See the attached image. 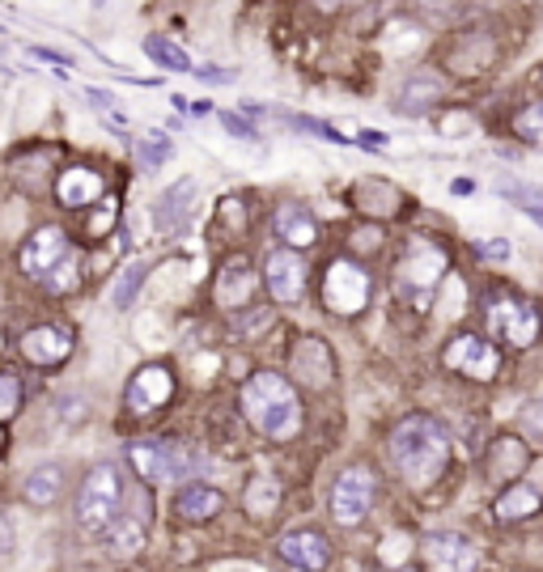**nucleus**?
I'll list each match as a JSON object with an SVG mask.
<instances>
[{
  "label": "nucleus",
  "instance_id": "obj_39",
  "mask_svg": "<svg viewBox=\"0 0 543 572\" xmlns=\"http://www.w3.org/2000/svg\"><path fill=\"white\" fill-rule=\"evenodd\" d=\"M479 254L484 259H510V242H501V238L497 242H479Z\"/></svg>",
  "mask_w": 543,
  "mask_h": 572
},
{
  "label": "nucleus",
  "instance_id": "obj_14",
  "mask_svg": "<svg viewBox=\"0 0 543 572\" xmlns=\"http://www.w3.org/2000/svg\"><path fill=\"white\" fill-rule=\"evenodd\" d=\"M195 217V179H179L170 183V191H161L154 204V225L166 238H179Z\"/></svg>",
  "mask_w": 543,
  "mask_h": 572
},
{
  "label": "nucleus",
  "instance_id": "obj_23",
  "mask_svg": "<svg viewBox=\"0 0 543 572\" xmlns=\"http://www.w3.org/2000/svg\"><path fill=\"white\" fill-rule=\"evenodd\" d=\"M438 98H442V81L416 72V77H408V81L399 85V94H395V111H404V115H425Z\"/></svg>",
  "mask_w": 543,
  "mask_h": 572
},
{
  "label": "nucleus",
  "instance_id": "obj_45",
  "mask_svg": "<svg viewBox=\"0 0 543 572\" xmlns=\"http://www.w3.org/2000/svg\"><path fill=\"white\" fill-rule=\"evenodd\" d=\"M90 4H94V9H102V4H106V0H90Z\"/></svg>",
  "mask_w": 543,
  "mask_h": 572
},
{
  "label": "nucleus",
  "instance_id": "obj_27",
  "mask_svg": "<svg viewBox=\"0 0 543 572\" xmlns=\"http://www.w3.org/2000/svg\"><path fill=\"white\" fill-rule=\"evenodd\" d=\"M145 281H149V263L145 259H136V263H128L120 276H115V285H111V310H132L136 306V297H140V288H145Z\"/></svg>",
  "mask_w": 543,
  "mask_h": 572
},
{
  "label": "nucleus",
  "instance_id": "obj_44",
  "mask_svg": "<svg viewBox=\"0 0 543 572\" xmlns=\"http://www.w3.org/2000/svg\"><path fill=\"white\" fill-rule=\"evenodd\" d=\"M450 191H454V195H472V183H467V179H454Z\"/></svg>",
  "mask_w": 543,
  "mask_h": 572
},
{
  "label": "nucleus",
  "instance_id": "obj_19",
  "mask_svg": "<svg viewBox=\"0 0 543 572\" xmlns=\"http://www.w3.org/2000/svg\"><path fill=\"white\" fill-rule=\"evenodd\" d=\"M272 229H276V238L293 247V251H310L315 242H319V221L310 217V208L306 204H281L276 213H272Z\"/></svg>",
  "mask_w": 543,
  "mask_h": 572
},
{
  "label": "nucleus",
  "instance_id": "obj_25",
  "mask_svg": "<svg viewBox=\"0 0 543 572\" xmlns=\"http://www.w3.org/2000/svg\"><path fill=\"white\" fill-rule=\"evenodd\" d=\"M493 513H497L501 522H522V517H535V513H540V488L513 483V488H506V492L497 496Z\"/></svg>",
  "mask_w": 543,
  "mask_h": 572
},
{
  "label": "nucleus",
  "instance_id": "obj_12",
  "mask_svg": "<svg viewBox=\"0 0 543 572\" xmlns=\"http://www.w3.org/2000/svg\"><path fill=\"white\" fill-rule=\"evenodd\" d=\"M72 348H77L72 331L56 327V322H38V327H31V331L22 335V356L31 361L34 369H56V365H65L68 356H72Z\"/></svg>",
  "mask_w": 543,
  "mask_h": 572
},
{
  "label": "nucleus",
  "instance_id": "obj_33",
  "mask_svg": "<svg viewBox=\"0 0 543 572\" xmlns=\"http://www.w3.org/2000/svg\"><path fill=\"white\" fill-rule=\"evenodd\" d=\"M18 412H22V378L0 369V424H9Z\"/></svg>",
  "mask_w": 543,
  "mask_h": 572
},
{
  "label": "nucleus",
  "instance_id": "obj_26",
  "mask_svg": "<svg viewBox=\"0 0 543 572\" xmlns=\"http://www.w3.org/2000/svg\"><path fill=\"white\" fill-rule=\"evenodd\" d=\"M145 535H149V522L140 517H132V513H120L111 526H106V542H111V551L115 556H136L140 547H145Z\"/></svg>",
  "mask_w": 543,
  "mask_h": 572
},
{
  "label": "nucleus",
  "instance_id": "obj_15",
  "mask_svg": "<svg viewBox=\"0 0 543 572\" xmlns=\"http://www.w3.org/2000/svg\"><path fill=\"white\" fill-rule=\"evenodd\" d=\"M425 564L433 572H476L479 569V551L463 535H429L425 539Z\"/></svg>",
  "mask_w": 543,
  "mask_h": 572
},
{
  "label": "nucleus",
  "instance_id": "obj_9",
  "mask_svg": "<svg viewBox=\"0 0 543 572\" xmlns=\"http://www.w3.org/2000/svg\"><path fill=\"white\" fill-rule=\"evenodd\" d=\"M442 365L450 374H463L472 381H493L501 374V352H497V344H488L479 335H454L446 352H442Z\"/></svg>",
  "mask_w": 543,
  "mask_h": 572
},
{
  "label": "nucleus",
  "instance_id": "obj_13",
  "mask_svg": "<svg viewBox=\"0 0 543 572\" xmlns=\"http://www.w3.org/2000/svg\"><path fill=\"white\" fill-rule=\"evenodd\" d=\"M170 399H174V369H170V365H145V369H136V378L128 381L132 415L161 412Z\"/></svg>",
  "mask_w": 543,
  "mask_h": 572
},
{
  "label": "nucleus",
  "instance_id": "obj_28",
  "mask_svg": "<svg viewBox=\"0 0 543 572\" xmlns=\"http://www.w3.org/2000/svg\"><path fill=\"white\" fill-rule=\"evenodd\" d=\"M174 158V140L166 136V131H145V136H136V161H140V170L145 174H154V170H161L166 161Z\"/></svg>",
  "mask_w": 543,
  "mask_h": 572
},
{
  "label": "nucleus",
  "instance_id": "obj_37",
  "mask_svg": "<svg viewBox=\"0 0 543 572\" xmlns=\"http://www.w3.org/2000/svg\"><path fill=\"white\" fill-rule=\"evenodd\" d=\"M200 81H213V85H229V81H238V72H229V68H192Z\"/></svg>",
  "mask_w": 543,
  "mask_h": 572
},
{
  "label": "nucleus",
  "instance_id": "obj_10",
  "mask_svg": "<svg viewBox=\"0 0 543 572\" xmlns=\"http://www.w3.org/2000/svg\"><path fill=\"white\" fill-rule=\"evenodd\" d=\"M263 285L272 293V301H281V306L302 301V293H306V259L293 247L268 251V259H263Z\"/></svg>",
  "mask_w": 543,
  "mask_h": 572
},
{
  "label": "nucleus",
  "instance_id": "obj_40",
  "mask_svg": "<svg viewBox=\"0 0 543 572\" xmlns=\"http://www.w3.org/2000/svg\"><path fill=\"white\" fill-rule=\"evenodd\" d=\"M352 242H357V247H374V251H378L383 233H378V229H357V233H352Z\"/></svg>",
  "mask_w": 543,
  "mask_h": 572
},
{
  "label": "nucleus",
  "instance_id": "obj_11",
  "mask_svg": "<svg viewBox=\"0 0 543 572\" xmlns=\"http://www.w3.org/2000/svg\"><path fill=\"white\" fill-rule=\"evenodd\" d=\"M65 254H72V242H68V233L60 225H43V229H34L31 238L22 242V251H18V263H22V272L31 276V281H43Z\"/></svg>",
  "mask_w": 543,
  "mask_h": 572
},
{
  "label": "nucleus",
  "instance_id": "obj_3",
  "mask_svg": "<svg viewBox=\"0 0 543 572\" xmlns=\"http://www.w3.org/2000/svg\"><path fill=\"white\" fill-rule=\"evenodd\" d=\"M446 276V251L429 238H412L408 251L395 267V285H399V297H408L416 310H429L433 301V288L442 285Z\"/></svg>",
  "mask_w": 543,
  "mask_h": 572
},
{
  "label": "nucleus",
  "instance_id": "obj_36",
  "mask_svg": "<svg viewBox=\"0 0 543 572\" xmlns=\"http://www.w3.org/2000/svg\"><path fill=\"white\" fill-rule=\"evenodd\" d=\"M222 127L229 131V136H238V140H251V145L259 140V127L247 124V119H242V115H234V111H222Z\"/></svg>",
  "mask_w": 543,
  "mask_h": 572
},
{
  "label": "nucleus",
  "instance_id": "obj_18",
  "mask_svg": "<svg viewBox=\"0 0 543 572\" xmlns=\"http://www.w3.org/2000/svg\"><path fill=\"white\" fill-rule=\"evenodd\" d=\"M251 293H256V272H251V263L238 254V259H225V267L217 272V288H213V301L222 306V310H242L247 301H251Z\"/></svg>",
  "mask_w": 543,
  "mask_h": 572
},
{
  "label": "nucleus",
  "instance_id": "obj_24",
  "mask_svg": "<svg viewBox=\"0 0 543 572\" xmlns=\"http://www.w3.org/2000/svg\"><path fill=\"white\" fill-rule=\"evenodd\" d=\"M522 471H527V442L497 437L493 449H488V476L497 479V483H506V479L522 476Z\"/></svg>",
  "mask_w": 543,
  "mask_h": 572
},
{
  "label": "nucleus",
  "instance_id": "obj_35",
  "mask_svg": "<svg viewBox=\"0 0 543 572\" xmlns=\"http://www.w3.org/2000/svg\"><path fill=\"white\" fill-rule=\"evenodd\" d=\"M293 124L302 127V131H315L319 140H331V145H352L349 136H340L331 124H319V119H306V115H293Z\"/></svg>",
  "mask_w": 543,
  "mask_h": 572
},
{
  "label": "nucleus",
  "instance_id": "obj_38",
  "mask_svg": "<svg viewBox=\"0 0 543 572\" xmlns=\"http://www.w3.org/2000/svg\"><path fill=\"white\" fill-rule=\"evenodd\" d=\"M522 424H527V433H531V437H543V399L540 403H531V408L522 412Z\"/></svg>",
  "mask_w": 543,
  "mask_h": 572
},
{
  "label": "nucleus",
  "instance_id": "obj_5",
  "mask_svg": "<svg viewBox=\"0 0 543 572\" xmlns=\"http://www.w3.org/2000/svg\"><path fill=\"white\" fill-rule=\"evenodd\" d=\"M370 293H374V281H370V272L357 259H331L327 263V272H323V301H327L331 314H361L370 306Z\"/></svg>",
  "mask_w": 543,
  "mask_h": 572
},
{
  "label": "nucleus",
  "instance_id": "obj_1",
  "mask_svg": "<svg viewBox=\"0 0 543 572\" xmlns=\"http://www.w3.org/2000/svg\"><path fill=\"white\" fill-rule=\"evenodd\" d=\"M386 454L395 462V471L412 488H429L450 462V433L433 420V415H404L391 428Z\"/></svg>",
  "mask_w": 543,
  "mask_h": 572
},
{
  "label": "nucleus",
  "instance_id": "obj_7",
  "mask_svg": "<svg viewBox=\"0 0 543 572\" xmlns=\"http://www.w3.org/2000/svg\"><path fill=\"white\" fill-rule=\"evenodd\" d=\"M484 318H488L493 340H501V344H510V348H531V344L540 340L543 318L540 310H535L531 301H522V297H493Z\"/></svg>",
  "mask_w": 543,
  "mask_h": 572
},
{
  "label": "nucleus",
  "instance_id": "obj_43",
  "mask_svg": "<svg viewBox=\"0 0 543 572\" xmlns=\"http://www.w3.org/2000/svg\"><path fill=\"white\" fill-rule=\"evenodd\" d=\"M86 94L94 98L98 106H115V98H111V94H102V90H86Z\"/></svg>",
  "mask_w": 543,
  "mask_h": 572
},
{
  "label": "nucleus",
  "instance_id": "obj_29",
  "mask_svg": "<svg viewBox=\"0 0 543 572\" xmlns=\"http://www.w3.org/2000/svg\"><path fill=\"white\" fill-rule=\"evenodd\" d=\"M281 496H285V492H281V483H276V479L256 476L251 483H247V492H242V505L251 508L256 517H268V513H276V508H281Z\"/></svg>",
  "mask_w": 543,
  "mask_h": 572
},
{
  "label": "nucleus",
  "instance_id": "obj_17",
  "mask_svg": "<svg viewBox=\"0 0 543 572\" xmlns=\"http://www.w3.org/2000/svg\"><path fill=\"white\" fill-rule=\"evenodd\" d=\"M106 195V179L90 170V165H68L60 170V179H56V199H60V208L68 213H81V208H90Z\"/></svg>",
  "mask_w": 543,
  "mask_h": 572
},
{
  "label": "nucleus",
  "instance_id": "obj_4",
  "mask_svg": "<svg viewBox=\"0 0 543 572\" xmlns=\"http://www.w3.org/2000/svg\"><path fill=\"white\" fill-rule=\"evenodd\" d=\"M124 513V476L115 462H102L94 467L86 483H81V496H77V522L81 530L90 535H106V526Z\"/></svg>",
  "mask_w": 543,
  "mask_h": 572
},
{
  "label": "nucleus",
  "instance_id": "obj_20",
  "mask_svg": "<svg viewBox=\"0 0 543 572\" xmlns=\"http://www.w3.org/2000/svg\"><path fill=\"white\" fill-rule=\"evenodd\" d=\"M276 551H281V560H289L293 569H306V572H323L331 564V547H327V539L315 535V530H293V535L281 539Z\"/></svg>",
  "mask_w": 543,
  "mask_h": 572
},
{
  "label": "nucleus",
  "instance_id": "obj_2",
  "mask_svg": "<svg viewBox=\"0 0 543 572\" xmlns=\"http://www.w3.org/2000/svg\"><path fill=\"white\" fill-rule=\"evenodd\" d=\"M242 415L256 424L263 437H293L297 424H302V408H297V394L281 374H251L242 386Z\"/></svg>",
  "mask_w": 543,
  "mask_h": 572
},
{
  "label": "nucleus",
  "instance_id": "obj_8",
  "mask_svg": "<svg viewBox=\"0 0 543 572\" xmlns=\"http://www.w3.org/2000/svg\"><path fill=\"white\" fill-rule=\"evenodd\" d=\"M370 505H374V471L370 467H349L344 476L336 479L331 488V517L336 526H361L370 517Z\"/></svg>",
  "mask_w": 543,
  "mask_h": 572
},
{
  "label": "nucleus",
  "instance_id": "obj_42",
  "mask_svg": "<svg viewBox=\"0 0 543 572\" xmlns=\"http://www.w3.org/2000/svg\"><path fill=\"white\" fill-rule=\"evenodd\" d=\"M518 208H522V213H527L535 225H543V208H535V204H518Z\"/></svg>",
  "mask_w": 543,
  "mask_h": 572
},
{
  "label": "nucleus",
  "instance_id": "obj_16",
  "mask_svg": "<svg viewBox=\"0 0 543 572\" xmlns=\"http://www.w3.org/2000/svg\"><path fill=\"white\" fill-rule=\"evenodd\" d=\"M289 365H293V374L306 381L310 390H327L331 378H336V356H331V348L323 344L319 335L297 340V348H293V356H289Z\"/></svg>",
  "mask_w": 543,
  "mask_h": 572
},
{
  "label": "nucleus",
  "instance_id": "obj_6",
  "mask_svg": "<svg viewBox=\"0 0 543 572\" xmlns=\"http://www.w3.org/2000/svg\"><path fill=\"white\" fill-rule=\"evenodd\" d=\"M128 462L136 467V476L145 483H166V479H188L195 467V458L170 437H149V442L128 445Z\"/></svg>",
  "mask_w": 543,
  "mask_h": 572
},
{
  "label": "nucleus",
  "instance_id": "obj_30",
  "mask_svg": "<svg viewBox=\"0 0 543 572\" xmlns=\"http://www.w3.org/2000/svg\"><path fill=\"white\" fill-rule=\"evenodd\" d=\"M145 56L158 60L161 68H170V72H192V56H188L179 43L161 38V34H149V38H145Z\"/></svg>",
  "mask_w": 543,
  "mask_h": 572
},
{
  "label": "nucleus",
  "instance_id": "obj_22",
  "mask_svg": "<svg viewBox=\"0 0 543 572\" xmlns=\"http://www.w3.org/2000/svg\"><path fill=\"white\" fill-rule=\"evenodd\" d=\"M222 508H225V496L217 488H204V483H192V488H183V492L174 496V513H179L183 522H213Z\"/></svg>",
  "mask_w": 543,
  "mask_h": 572
},
{
  "label": "nucleus",
  "instance_id": "obj_34",
  "mask_svg": "<svg viewBox=\"0 0 543 572\" xmlns=\"http://www.w3.org/2000/svg\"><path fill=\"white\" fill-rule=\"evenodd\" d=\"M501 195L506 199H513V204H535V208H543V187H531V183H501Z\"/></svg>",
  "mask_w": 543,
  "mask_h": 572
},
{
  "label": "nucleus",
  "instance_id": "obj_41",
  "mask_svg": "<svg viewBox=\"0 0 543 572\" xmlns=\"http://www.w3.org/2000/svg\"><path fill=\"white\" fill-rule=\"evenodd\" d=\"M357 145H365V149H386V136L383 131H361V140Z\"/></svg>",
  "mask_w": 543,
  "mask_h": 572
},
{
  "label": "nucleus",
  "instance_id": "obj_21",
  "mask_svg": "<svg viewBox=\"0 0 543 572\" xmlns=\"http://www.w3.org/2000/svg\"><path fill=\"white\" fill-rule=\"evenodd\" d=\"M65 492V467L60 462H38L31 467V476L22 483V496L31 501L34 508H52Z\"/></svg>",
  "mask_w": 543,
  "mask_h": 572
},
{
  "label": "nucleus",
  "instance_id": "obj_31",
  "mask_svg": "<svg viewBox=\"0 0 543 572\" xmlns=\"http://www.w3.org/2000/svg\"><path fill=\"white\" fill-rule=\"evenodd\" d=\"M43 285H47V293H56V297L77 293V288H81V259H77V251L65 254V259L43 276Z\"/></svg>",
  "mask_w": 543,
  "mask_h": 572
},
{
  "label": "nucleus",
  "instance_id": "obj_32",
  "mask_svg": "<svg viewBox=\"0 0 543 572\" xmlns=\"http://www.w3.org/2000/svg\"><path fill=\"white\" fill-rule=\"evenodd\" d=\"M513 136L527 140V145H543V102H527L513 115Z\"/></svg>",
  "mask_w": 543,
  "mask_h": 572
}]
</instances>
